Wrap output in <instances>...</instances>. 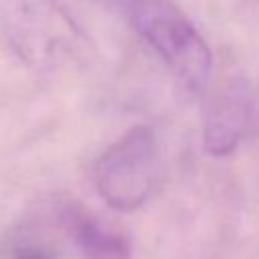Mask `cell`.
Wrapping results in <instances>:
<instances>
[{
  "mask_svg": "<svg viewBox=\"0 0 259 259\" xmlns=\"http://www.w3.org/2000/svg\"><path fill=\"white\" fill-rule=\"evenodd\" d=\"M117 4L184 87L190 91L206 87L212 69L210 49L176 4L170 0H117Z\"/></svg>",
  "mask_w": 259,
  "mask_h": 259,
  "instance_id": "obj_1",
  "label": "cell"
},
{
  "mask_svg": "<svg viewBox=\"0 0 259 259\" xmlns=\"http://www.w3.org/2000/svg\"><path fill=\"white\" fill-rule=\"evenodd\" d=\"M162 176V154L156 132L146 125L130 127L95 164L99 196L115 210L140 208L156 190Z\"/></svg>",
  "mask_w": 259,
  "mask_h": 259,
  "instance_id": "obj_2",
  "label": "cell"
},
{
  "mask_svg": "<svg viewBox=\"0 0 259 259\" xmlns=\"http://www.w3.org/2000/svg\"><path fill=\"white\" fill-rule=\"evenodd\" d=\"M259 117V101L245 81L225 83L208 103L202 123L206 154L223 158L233 154Z\"/></svg>",
  "mask_w": 259,
  "mask_h": 259,
  "instance_id": "obj_3",
  "label": "cell"
},
{
  "mask_svg": "<svg viewBox=\"0 0 259 259\" xmlns=\"http://www.w3.org/2000/svg\"><path fill=\"white\" fill-rule=\"evenodd\" d=\"M65 227L83 259H132V243L125 233L81 206L63 210Z\"/></svg>",
  "mask_w": 259,
  "mask_h": 259,
  "instance_id": "obj_4",
  "label": "cell"
},
{
  "mask_svg": "<svg viewBox=\"0 0 259 259\" xmlns=\"http://www.w3.org/2000/svg\"><path fill=\"white\" fill-rule=\"evenodd\" d=\"M12 259H49L47 255H42L40 251H32V249H26V251H20L18 255H14Z\"/></svg>",
  "mask_w": 259,
  "mask_h": 259,
  "instance_id": "obj_5",
  "label": "cell"
}]
</instances>
